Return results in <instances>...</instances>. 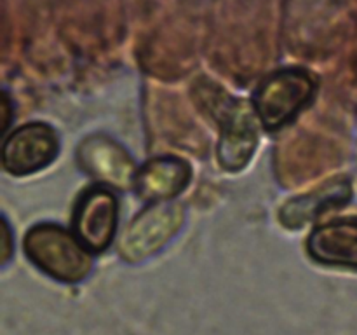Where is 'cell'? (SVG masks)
Listing matches in <instances>:
<instances>
[{"instance_id":"1","label":"cell","mask_w":357,"mask_h":335,"mask_svg":"<svg viewBox=\"0 0 357 335\" xmlns=\"http://www.w3.org/2000/svg\"><path fill=\"white\" fill-rule=\"evenodd\" d=\"M23 250L28 260L59 283H80L93 271V255L66 227L35 223L26 230Z\"/></svg>"},{"instance_id":"2","label":"cell","mask_w":357,"mask_h":335,"mask_svg":"<svg viewBox=\"0 0 357 335\" xmlns=\"http://www.w3.org/2000/svg\"><path fill=\"white\" fill-rule=\"evenodd\" d=\"M316 87L314 77L303 68H281L268 73L251 98L260 124L268 131L286 126L310 103Z\"/></svg>"},{"instance_id":"3","label":"cell","mask_w":357,"mask_h":335,"mask_svg":"<svg viewBox=\"0 0 357 335\" xmlns=\"http://www.w3.org/2000/svg\"><path fill=\"white\" fill-rule=\"evenodd\" d=\"M185 208L180 202H150L122 230L117 251L122 260L138 264L162 250L183 227Z\"/></svg>"},{"instance_id":"4","label":"cell","mask_w":357,"mask_h":335,"mask_svg":"<svg viewBox=\"0 0 357 335\" xmlns=\"http://www.w3.org/2000/svg\"><path fill=\"white\" fill-rule=\"evenodd\" d=\"M119 199L112 188L94 185L77 199L72 213V230L91 253H103L115 237Z\"/></svg>"},{"instance_id":"5","label":"cell","mask_w":357,"mask_h":335,"mask_svg":"<svg viewBox=\"0 0 357 335\" xmlns=\"http://www.w3.org/2000/svg\"><path fill=\"white\" fill-rule=\"evenodd\" d=\"M77 163L80 170L105 187L115 191L135 188L139 168L126 147L110 136L100 133L84 138L77 147Z\"/></svg>"},{"instance_id":"6","label":"cell","mask_w":357,"mask_h":335,"mask_svg":"<svg viewBox=\"0 0 357 335\" xmlns=\"http://www.w3.org/2000/svg\"><path fill=\"white\" fill-rule=\"evenodd\" d=\"M59 138L52 126L28 122L6 136L2 145V168L14 177L44 170L58 157Z\"/></svg>"},{"instance_id":"7","label":"cell","mask_w":357,"mask_h":335,"mask_svg":"<svg viewBox=\"0 0 357 335\" xmlns=\"http://www.w3.org/2000/svg\"><path fill=\"white\" fill-rule=\"evenodd\" d=\"M258 115L253 103L234 100L223 117L216 157L225 171L244 170L258 145Z\"/></svg>"},{"instance_id":"8","label":"cell","mask_w":357,"mask_h":335,"mask_svg":"<svg viewBox=\"0 0 357 335\" xmlns=\"http://www.w3.org/2000/svg\"><path fill=\"white\" fill-rule=\"evenodd\" d=\"M307 253L328 267L357 269V216L316 225L307 237Z\"/></svg>"},{"instance_id":"9","label":"cell","mask_w":357,"mask_h":335,"mask_svg":"<svg viewBox=\"0 0 357 335\" xmlns=\"http://www.w3.org/2000/svg\"><path fill=\"white\" fill-rule=\"evenodd\" d=\"M190 164L176 156H157L142 164L135 181L139 199L149 202L171 201L187 188Z\"/></svg>"},{"instance_id":"10","label":"cell","mask_w":357,"mask_h":335,"mask_svg":"<svg viewBox=\"0 0 357 335\" xmlns=\"http://www.w3.org/2000/svg\"><path fill=\"white\" fill-rule=\"evenodd\" d=\"M351 198V181L345 177L331 178L307 194L288 199L279 209V222L288 229H302L323 213L347 204Z\"/></svg>"},{"instance_id":"11","label":"cell","mask_w":357,"mask_h":335,"mask_svg":"<svg viewBox=\"0 0 357 335\" xmlns=\"http://www.w3.org/2000/svg\"><path fill=\"white\" fill-rule=\"evenodd\" d=\"M10 229L6 218L0 220V253H2V264H6L10 257Z\"/></svg>"},{"instance_id":"12","label":"cell","mask_w":357,"mask_h":335,"mask_svg":"<svg viewBox=\"0 0 357 335\" xmlns=\"http://www.w3.org/2000/svg\"><path fill=\"white\" fill-rule=\"evenodd\" d=\"M9 100H7V96L3 94L2 98V114H3V121H2V133L6 131L7 128H9V119H7V115H9Z\"/></svg>"}]
</instances>
